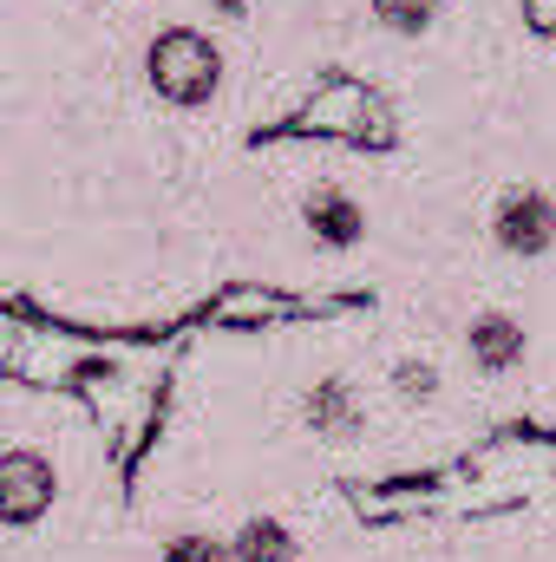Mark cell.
<instances>
[{
  "label": "cell",
  "instance_id": "cell-1",
  "mask_svg": "<svg viewBox=\"0 0 556 562\" xmlns=\"http://www.w3.org/2000/svg\"><path fill=\"white\" fill-rule=\"evenodd\" d=\"M144 79H151V92L164 99V105H210L216 99V86H223V53H216V40L210 33H197V26H164L151 46H144Z\"/></svg>",
  "mask_w": 556,
  "mask_h": 562
},
{
  "label": "cell",
  "instance_id": "cell-2",
  "mask_svg": "<svg viewBox=\"0 0 556 562\" xmlns=\"http://www.w3.org/2000/svg\"><path fill=\"white\" fill-rule=\"evenodd\" d=\"M491 243L504 256H544L556 243V203L544 190H504V203L491 210Z\"/></svg>",
  "mask_w": 556,
  "mask_h": 562
},
{
  "label": "cell",
  "instance_id": "cell-3",
  "mask_svg": "<svg viewBox=\"0 0 556 562\" xmlns=\"http://www.w3.org/2000/svg\"><path fill=\"white\" fill-rule=\"evenodd\" d=\"M53 491H59V477H53V464L40 451H7L0 458V524H13V530L40 524Z\"/></svg>",
  "mask_w": 556,
  "mask_h": 562
},
{
  "label": "cell",
  "instance_id": "cell-4",
  "mask_svg": "<svg viewBox=\"0 0 556 562\" xmlns=\"http://www.w3.org/2000/svg\"><path fill=\"white\" fill-rule=\"evenodd\" d=\"M308 229H314L327 249H354L360 229H367V216H360V203H354L347 190H314V196H308Z\"/></svg>",
  "mask_w": 556,
  "mask_h": 562
},
{
  "label": "cell",
  "instance_id": "cell-5",
  "mask_svg": "<svg viewBox=\"0 0 556 562\" xmlns=\"http://www.w3.org/2000/svg\"><path fill=\"white\" fill-rule=\"evenodd\" d=\"M471 360H478L485 373L524 367V327H518L511 314H478V321H471Z\"/></svg>",
  "mask_w": 556,
  "mask_h": 562
},
{
  "label": "cell",
  "instance_id": "cell-6",
  "mask_svg": "<svg viewBox=\"0 0 556 562\" xmlns=\"http://www.w3.org/2000/svg\"><path fill=\"white\" fill-rule=\"evenodd\" d=\"M308 425H314L321 438H347V431L360 425V406H354V386H347V380H321V386L308 393Z\"/></svg>",
  "mask_w": 556,
  "mask_h": 562
},
{
  "label": "cell",
  "instance_id": "cell-7",
  "mask_svg": "<svg viewBox=\"0 0 556 562\" xmlns=\"http://www.w3.org/2000/svg\"><path fill=\"white\" fill-rule=\"evenodd\" d=\"M236 562H294V537L276 517H249L236 530Z\"/></svg>",
  "mask_w": 556,
  "mask_h": 562
},
{
  "label": "cell",
  "instance_id": "cell-8",
  "mask_svg": "<svg viewBox=\"0 0 556 562\" xmlns=\"http://www.w3.org/2000/svg\"><path fill=\"white\" fill-rule=\"evenodd\" d=\"M438 7H445V0H374V20H380L387 33H425V26L438 20Z\"/></svg>",
  "mask_w": 556,
  "mask_h": 562
},
{
  "label": "cell",
  "instance_id": "cell-9",
  "mask_svg": "<svg viewBox=\"0 0 556 562\" xmlns=\"http://www.w3.org/2000/svg\"><path fill=\"white\" fill-rule=\"evenodd\" d=\"M164 562H236V543H216L203 530H184V537L164 543Z\"/></svg>",
  "mask_w": 556,
  "mask_h": 562
},
{
  "label": "cell",
  "instance_id": "cell-10",
  "mask_svg": "<svg viewBox=\"0 0 556 562\" xmlns=\"http://www.w3.org/2000/svg\"><path fill=\"white\" fill-rule=\"evenodd\" d=\"M400 393H407V400H432V393H438V373H432L425 360H407V367H400Z\"/></svg>",
  "mask_w": 556,
  "mask_h": 562
}]
</instances>
